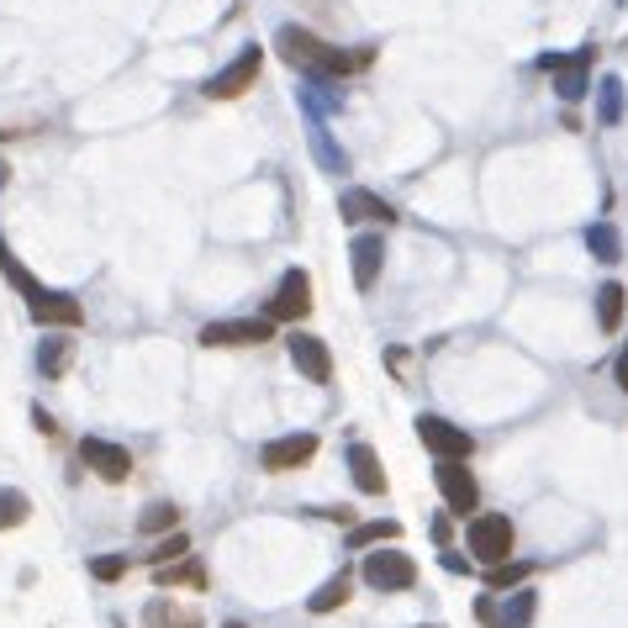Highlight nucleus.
Returning <instances> with one entry per match:
<instances>
[{
    "mask_svg": "<svg viewBox=\"0 0 628 628\" xmlns=\"http://www.w3.org/2000/svg\"><path fill=\"white\" fill-rule=\"evenodd\" d=\"M0 275L16 286V296L27 301L32 323H43V328H80V323H85V306L69 296V291H48V286L5 248V239H0Z\"/></svg>",
    "mask_w": 628,
    "mask_h": 628,
    "instance_id": "f257e3e1",
    "label": "nucleus"
},
{
    "mask_svg": "<svg viewBox=\"0 0 628 628\" xmlns=\"http://www.w3.org/2000/svg\"><path fill=\"white\" fill-rule=\"evenodd\" d=\"M275 48H280V59L296 63V69H312V74H354V69H364V63L375 59L370 48H359V54H344V48H333V43H323L317 32L306 27H280L275 32Z\"/></svg>",
    "mask_w": 628,
    "mask_h": 628,
    "instance_id": "f03ea898",
    "label": "nucleus"
},
{
    "mask_svg": "<svg viewBox=\"0 0 628 628\" xmlns=\"http://www.w3.org/2000/svg\"><path fill=\"white\" fill-rule=\"evenodd\" d=\"M512 544H517L512 517H502V512H476V517H470V555H476L480 566L512 560Z\"/></svg>",
    "mask_w": 628,
    "mask_h": 628,
    "instance_id": "7ed1b4c3",
    "label": "nucleus"
},
{
    "mask_svg": "<svg viewBox=\"0 0 628 628\" xmlns=\"http://www.w3.org/2000/svg\"><path fill=\"white\" fill-rule=\"evenodd\" d=\"M259 69H265V48L254 43V48H243V54L228 63V69H217V74H211V80H207V95H211V101H239L243 90H254Z\"/></svg>",
    "mask_w": 628,
    "mask_h": 628,
    "instance_id": "20e7f679",
    "label": "nucleus"
},
{
    "mask_svg": "<svg viewBox=\"0 0 628 628\" xmlns=\"http://www.w3.org/2000/svg\"><path fill=\"white\" fill-rule=\"evenodd\" d=\"M306 312H312V275H306V269H286L265 306V317L269 323H296Z\"/></svg>",
    "mask_w": 628,
    "mask_h": 628,
    "instance_id": "39448f33",
    "label": "nucleus"
},
{
    "mask_svg": "<svg viewBox=\"0 0 628 628\" xmlns=\"http://www.w3.org/2000/svg\"><path fill=\"white\" fill-rule=\"evenodd\" d=\"M433 480H439V491H444V502H449L454 517H470V512L480 508V486H476V476H470L465 460H439Z\"/></svg>",
    "mask_w": 628,
    "mask_h": 628,
    "instance_id": "423d86ee",
    "label": "nucleus"
},
{
    "mask_svg": "<svg viewBox=\"0 0 628 628\" xmlns=\"http://www.w3.org/2000/svg\"><path fill=\"white\" fill-rule=\"evenodd\" d=\"M418 439H422V449L439 454V460H470V454H476V439H470L465 428H454L449 418H433V412L418 418Z\"/></svg>",
    "mask_w": 628,
    "mask_h": 628,
    "instance_id": "0eeeda50",
    "label": "nucleus"
},
{
    "mask_svg": "<svg viewBox=\"0 0 628 628\" xmlns=\"http://www.w3.org/2000/svg\"><path fill=\"white\" fill-rule=\"evenodd\" d=\"M364 581H370L375 592H407V586L418 581V566H412V555H402V549H375V555H364Z\"/></svg>",
    "mask_w": 628,
    "mask_h": 628,
    "instance_id": "6e6552de",
    "label": "nucleus"
},
{
    "mask_svg": "<svg viewBox=\"0 0 628 628\" xmlns=\"http://www.w3.org/2000/svg\"><path fill=\"white\" fill-rule=\"evenodd\" d=\"M275 323L269 317H233V323H207L201 344L207 349H248V344H269Z\"/></svg>",
    "mask_w": 628,
    "mask_h": 628,
    "instance_id": "1a4fd4ad",
    "label": "nucleus"
},
{
    "mask_svg": "<svg viewBox=\"0 0 628 628\" xmlns=\"http://www.w3.org/2000/svg\"><path fill=\"white\" fill-rule=\"evenodd\" d=\"M544 69H549V80H555V90L566 95V101H581L586 90H592V48H575L570 59H544Z\"/></svg>",
    "mask_w": 628,
    "mask_h": 628,
    "instance_id": "9d476101",
    "label": "nucleus"
},
{
    "mask_svg": "<svg viewBox=\"0 0 628 628\" xmlns=\"http://www.w3.org/2000/svg\"><path fill=\"white\" fill-rule=\"evenodd\" d=\"M286 349H291V364H296L306 381H317V386H328L333 381V354H328V344H323L317 333H291Z\"/></svg>",
    "mask_w": 628,
    "mask_h": 628,
    "instance_id": "9b49d317",
    "label": "nucleus"
},
{
    "mask_svg": "<svg viewBox=\"0 0 628 628\" xmlns=\"http://www.w3.org/2000/svg\"><path fill=\"white\" fill-rule=\"evenodd\" d=\"M80 460H85L101 480H112V486L132 476V454L121 444H112V439H85V444H80Z\"/></svg>",
    "mask_w": 628,
    "mask_h": 628,
    "instance_id": "f8f14e48",
    "label": "nucleus"
},
{
    "mask_svg": "<svg viewBox=\"0 0 628 628\" xmlns=\"http://www.w3.org/2000/svg\"><path fill=\"white\" fill-rule=\"evenodd\" d=\"M312 454H317V433H286V439H269L259 460L265 470H301Z\"/></svg>",
    "mask_w": 628,
    "mask_h": 628,
    "instance_id": "ddd939ff",
    "label": "nucleus"
},
{
    "mask_svg": "<svg viewBox=\"0 0 628 628\" xmlns=\"http://www.w3.org/2000/svg\"><path fill=\"white\" fill-rule=\"evenodd\" d=\"M349 259H354V286L359 291H375V280H381V259H386V243L375 239V233H359L354 248H349Z\"/></svg>",
    "mask_w": 628,
    "mask_h": 628,
    "instance_id": "4468645a",
    "label": "nucleus"
},
{
    "mask_svg": "<svg viewBox=\"0 0 628 628\" xmlns=\"http://www.w3.org/2000/svg\"><path fill=\"white\" fill-rule=\"evenodd\" d=\"M338 211H344V222H396V207L381 201L375 190H344Z\"/></svg>",
    "mask_w": 628,
    "mask_h": 628,
    "instance_id": "2eb2a0df",
    "label": "nucleus"
},
{
    "mask_svg": "<svg viewBox=\"0 0 628 628\" xmlns=\"http://www.w3.org/2000/svg\"><path fill=\"white\" fill-rule=\"evenodd\" d=\"M480 618L491 628H528L534 624V592H512L508 607H497V602L486 597L480 602Z\"/></svg>",
    "mask_w": 628,
    "mask_h": 628,
    "instance_id": "dca6fc26",
    "label": "nucleus"
},
{
    "mask_svg": "<svg viewBox=\"0 0 628 628\" xmlns=\"http://www.w3.org/2000/svg\"><path fill=\"white\" fill-rule=\"evenodd\" d=\"M349 470H354V480H359V491H364V497H381V491H386V470H381V460H375V449H370V444L349 449Z\"/></svg>",
    "mask_w": 628,
    "mask_h": 628,
    "instance_id": "f3484780",
    "label": "nucleus"
},
{
    "mask_svg": "<svg viewBox=\"0 0 628 628\" xmlns=\"http://www.w3.org/2000/svg\"><path fill=\"white\" fill-rule=\"evenodd\" d=\"M143 628H201V613L196 607H175V602L153 597L143 607Z\"/></svg>",
    "mask_w": 628,
    "mask_h": 628,
    "instance_id": "a211bd4d",
    "label": "nucleus"
},
{
    "mask_svg": "<svg viewBox=\"0 0 628 628\" xmlns=\"http://www.w3.org/2000/svg\"><path fill=\"white\" fill-rule=\"evenodd\" d=\"M349 592H354V575H349V570H338L333 581H323V586L306 597V607H312V613H333V607H344V602H349Z\"/></svg>",
    "mask_w": 628,
    "mask_h": 628,
    "instance_id": "6ab92c4d",
    "label": "nucleus"
},
{
    "mask_svg": "<svg viewBox=\"0 0 628 628\" xmlns=\"http://www.w3.org/2000/svg\"><path fill=\"white\" fill-rule=\"evenodd\" d=\"M586 248L597 254L602 265H618V259H624V248H618V228H613V222H592V228H586Z\"/></svg>",
    "mask_w": 628,
    "mask_h": 628,
    "instance_id": "aec40b11",
    "label": "nucleus"
},
{
    "mask_svg": "<svg viewBox=\"0 0 628 628\" xmlns=\"http://www.w3.org/2000/svg\"><path fill=\"white\" fill-rule=\"evenodd\" d=\"M528 575H534L528 560H497V566H486V586H491V592H508V586H523Z\"/></svg>",
    "mask_w": 628,
    "mask_h": 628,
    "instance_id": "412c9836",
    "label": "nucleus"
},
{
    "mask_svg": "<svg viewBox=\"0 0 628 628\" xmlns=\"http://www.w3.org/2000/svg\"><path fill=\"white\" fill-rule=\"evenodd\" d=\"M624 301H628V291L618 286V280H607V286L597 291V323H602L607 333H613L618 323H624Z\"/></svg>",
    "mask_w": 628,
    "mask_h": 628,
    "instance_id": "4be33fe9",
    "label": "nucleus"
},
{
    "mask_svg": "<svg viewBox=\"0 0 628 628\" xmlns=\"http://www.w3.org/2000/svg\"><path fill=\"white\" fill-rule=\"evenodd\" d=\"M69 354H74V344L59 338V333H48V344L37 349V370H43V375H63V370H69Z\"/></svg>",
    "mask_w": 628,
    "mask_h": 628,
    "instance_id": "5701e85b",
    "label": "nucleus"
},
{
    "mask_svg": "<svg viewBox=\"0 0 628 628\" xmlns=\"http://www.w3.org/2000/svg\"><path fill=\"white\" fill-rule=\"evenodd\" d=\"M402 534V523H359L354 534H349V549H370V544H391V538Z\"/></svg>",
    "mask_w": 628,
    "mask_h": 628,
    "instance_id": "b1692460",
    "label": "nucleus"
},
{
    "mask_svg": "<svg viewBox=\"0 0 628 628\" xmlns=\"http://www.w3.org/2000/svg\"><path fill=\"white\" fill-rule=\"evenodd\" d=\"M27 512H32V502L22 491H0V528H22Z\"/></svg>",
    "mask_w": 628,
    "mask_h": 628,
    "instance_id": "393cba45",
    "label": "nucleus"
},
{
    "mask_svg": "<svg viewBox=\"0 0 628 628\" xmlns=\"http://www.w3.org/2000/svg\"><path fill=\"white\" fill-rule=\"evenodd\" d=\"M179 555H190V538L175 528L170 538H159V544L149 549V566H170V560H179Z\"/></svg>",
    "mask_w": 628,
    "mask_h": 628,
    "instance_id": "a878e982",
    "label": "nucleus"
},
{
    "mask_svg": "<svg viewBox=\"0 0 628 628\" xmlns=\"http://www.w3.org/2000/svg\"><path fill=\"white\" fill-rule=\"evenodd\" d=\"M175 523H179V512L170 508V502H153V508L138 517V528H143V534H164V528H175Z\"/></svg>",
    "mask_w": 628,
    "mask_h": 628,
    "instance_id": "bb28decb",
    "label": "nucleus"
},
{
    "mask_svg": "<svg viewBox=\"0 0 628 628\" xmlns=\"http://www.w3.org/2000/svg\"><path fill=\"white\" fill-rule=\"evenodd\" d=\"M602 121H624V80H602Z\"/></svg>",
    "mask_w": 628,
    "mask_h": 628,
    "instance_id": "cd10ccee",
    "label": "nucleus"
},
{
    "mask_svg": "<svg viewBox=\"0 0 628 628\" xmlns=\"http://www.w3.org/2000/svg\"><path fill=\"white\" fill-rule=\"evenodd\" d=\"M127 566H132L127 555H101V560L90 566V575H95V581H121V575H127Z\"/></svg>",
    "mask_w": 628,
    "mask_h": 628,
    "instance_id": "c85d7f7f",
    "label": "nucleus"
},
{
    "mask_svg": "<svg viewBox=\"0 0 628 628\" xmlns=\"http://www.w3.org/2000/svg\"><path fill=\"white\" fill-rule=\"evenodd\" d=\"M32 422H37V433H48V439H54V433H59V422L48 418V412H43V407H32Z\"/></svg>",
    "mask_w": 628,
    "mask_h": 628,
    "instance_id": "c756f323",
    "label": "nucleus"
},
{
    "mask_svg": "<svg viewBox=\"0 0 628 628\" xmlns=\"http://www.w3.org/2000/svg\"><path fill=\"white\" fill-rule=\"evenodd\" d=\"M618 386H624V396H628V349H624V359H618Z\"/></svg>",
    "mask_w": 628,
    "mask_h": 628,
    "instance_id": "7c9ffc66",
    "label": "nucleus"
},
{
    "mask_svg": "<svg viewBox=\"0 0 628 628\" xmlns=\"http://www.w3.org/2000/svg\"><path fill=\"white\" fill-rule=\"evenodd\" d=\"M222 628H248V624H239V618H233V624H222Z\"/></svg>",
    "mask_w": 628,
    "mask_h": 628,
    "instance_id": "2f4dec72",
    "label": "nucleus"
}]
</instances>
